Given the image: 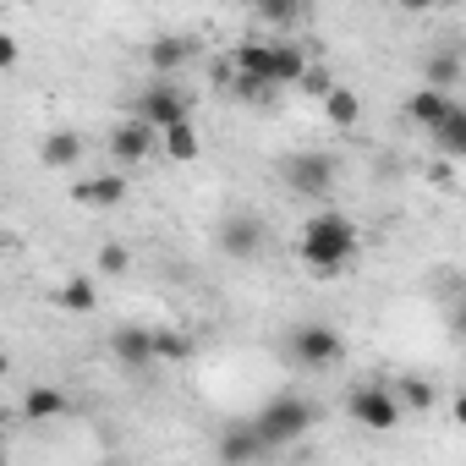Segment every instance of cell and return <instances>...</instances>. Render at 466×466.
I'll use <instances>...</instances> for the list:
<instances>
[{
	"label": "cell",
	"instance_id": "obj_9",
	"mask_svg": "<svg viewBox=\"0 0 466 466\" xmlns=\"http://www.w3.org/2000/svg\"><path fill=\"white\" fill-rule=\"evenodd\" d=\"M187 61H198V39H192V34H159V39L148 45L154 77H170V72H181Z\"/></svg>",
	"mask_w": 466,
	"mask_h": 466
},
{
	"label": "cell",
	"instance_id": "obj_29",
	"mask_svg": "<svg viewBox=\"0 0 466 466\" xmlns=\"http://www.w3.org/2000/svg\"><path fill=\"white\" fill-rule=\"evenodd\" d=\"M297 83H302L308 94H319V99H324V88H329V77H324V72H313V66H308V72H302Z\"/></svg>",
	"mask_w": 466,
	"mask_h": 466
},
{
	"label": "cell",
	"instance_id": "obj_17",
	"mask_svg": "<svg viewBox=\"0 0 466 466\" xmlns=\"http://www.w3.org/2000/svg\"><path fill=\"white\" fill-rule=\"evenodd\" d=\"M433 143H439L444 159H461L466 154V105H450L444 110V121L433 127Z\"/></svg>",
	"mask_w": 466,
	"mask_h": 466
},
{
	"label": "cell",
	"instance_id": "obj_1",
	"mask_svg": "<svg viewBox=\"0 0 466 466\" xmlns=\"http://www.w3.org/2000/svg\"><path fill=\"white\" fill-rule=\"evenodd\" d=\"M297 253H302V264H308L313 275L335 280V275L357 258V225H351L346 214H335V208H319V214L302 225Z\"/></svg>",
	"mask_w": 466,
	"mask_h": 466
},
{
	"label": "cell",
	"instance_id": "obj_5",
	"mask_svg": "<svg viewBox=\"0 0 466 466\" xmlns=\"http://www.w3.org/2000/svg\"><path fill=\"white\" fill-rule=\"evenodd\" d=\"M132 116H137L143 127L165 132V127H176V121H192V105H187V94H181V88H170L165 77H154V83H148V88L137 94Z\"/></svg>",
	"mask_w": 466,
	"mask_h": 466
},
{
	"label": "cell",
	"instance_id": "obj_28",
	"mask_svg": "<svg viewBox=\"0 0 466 466\" xmlns=\"http://www.w3.org/2000/svg\"><path fill=\"white\" fill-rule=\"evenodd\" d=\"M17 61H23V45H17L12 34H0V72H12Z\"/></svg>",
	"mask_w": 466,
	"mask_h": 466
},
{
	"label": "cell",
	"instance_id": "obj_6",
	"mask_svg": "<svg viewBox=\"0 0 466 466\" xmlns=\"http://www.w3.org/2000/svg\"><path fill=\"white\" fill-rule=\"evenodd\" d=\"M214 248L225 253V258H258L264 253V219L258 214H248V208H237V214H225L219 219V230H214Z\"/></svg>",
	"mask_w": 466,
	"mask_h": 466
},
{
	"label": "cell",
	"instance_id": "obj_26",
	"mask_svg": "<svg viewBox=\"0 0 466 466\" xmlns=\"http://www.w3.org/2000/svg\"><path fill=\"white\" fill-rule=\"evenodd\" d=\"M308 72V56L297 50V45H275V83L286 88V83H297Z\"/></svg>",
	"mask_w": 466,
	"mask_h": 466
},
{
	"label": "cell",
	"instance_id": "obj_12",
	"mask_svg": "<svg viewBox=\"0 0 466 466\" xmlns=\"http://www.w3.org/2000/svg\"><path fill=\"white\" fill-rule=\"evenodd\" d=\"M77 203L83 208H116V203H127V176L121 170H105V176L77 181Z\"/></svg>",
	"mask_w": 466,
	"mask_h": 466
},
{
	"label": "cell",
	"instance_id": "obj_11",
	"mask_svg": "<svg viewBox=\"0 0 466 466\" xmlns=\"http://www.w3.org/2000/svg\"><path fill=\"white\" fill-rule=\"evenodd\" d=\"M258 455H269V444L258 439V428L253 422H230L225 433H219V461H258Z\"/></svg>",
	"mask_w": 466,
	"mask_h": 466
},
{
	"label": "cell",
	"instance_id": "obj_22",
	"mask_svg": "<svg viewBox=\"0 0 466 466\" xmlns=\"http://www.w3.org/2000/svg\"><path fill=\"white\" fill-rule=\"evenodd\" d=\"M56 308H66V313H94V308H99L94 280H66V286L56 291Z\"/></svg>",
	"mask_w": 466,
	"mask_h": 466
},
{
	"label": "cell",
	"instance_id": "obj_4",
	"mask_svg": "<svg viewBox=\"0 0 466 466\" xmlns=\"http://www.w3.org/2000/svg\"><path fill=\"white\" fill-rule=\"evenodd\" d=\"M346 411H351V422L357 428H368V433H390V428H400V400H395V390L390 384H357L351 390V400H346Z\"/></svg>",
	"mask_w": 466,
	"mask_h": 466
},
{
	"label": "cell",
	"instance_id": "obj_3",
	"mask_svg": "<svg viewBox=\"0 0 466 466\" xmlns=\"http://www.w3.org/2000/svg\"><path fill=\"white\" fill-rule=\"evenodd\" d=\"M280 176H286V187H291L297 198H329L340 165H335V154L302 148V154H286V170H280Z\"/></svg>",
	"mask_w": 466,
	"mask_h": 466
},
{
	"label": "cell",
	"instance_id": "obj_25",
	"mask_svg": "<svg viewBox=\"0 0 466 466\" xmlns=\"http://www.w3.org/2000/svg\"><path fill=\"white\" fill-rule=\"evenodd\" d=\"M230 88H237V99H248V105H275V94H280V83H269V77H230Z\"/></svg>",
	"mask_w": 466,
	"mask_h": 466
},
{
	"label": "cell",
	"instance_id": "obj_27",
	"mask_svg": "<svg viewBox=\"0 0 466 466\" xmlns=\"http://www.w3.org/2000/svg\"><path fill=\"white\" fill-rule=\"evenodd\" d=\"M127 264H132V253H127L121 242H105V253H99V269H105V275H127Z\"/></svg>",
	"mask_w": 466,
	"mask_h": 466
},
{
	"label": "cell",
	"instance_id": "obj_14",
	"mask_svg": "<svg viewBox=\"0 0 466 466\" xmlns=\"http://www.w3.org/2000/svg\"><path fill=\"white\" fill-rule=\"evenodd\" d=\"M269 77L275 83V45H264V39H242L237 45V56H230V77Z\"/></svg>",
	"mask_w": 466,
	"mask_h": 466
},
{
	"label": "cell",
	"instance_id": "obj_15",
	"mask_svg": "<svg viewBox=\"0 0 466 466\" xmlns=\"http://www.w3.org/2000/svg\"><path fill=\"white\" fill-rule=\"evenodd\" d=\"M450 105H455V99H450L444 88H428V83H422V88H417V94L406 99V116H411V121H417L422 132H433V127L444 121V110H450Z\"/></svg>",
	"mask_w": 466,
	"mask_h": 466
},
{
	"label": "cell",
	"instance_id": "obj_16",
	"mask_svg": "<svg viewBox=\"0 0 466 466\" xmlns=\"http://www.w3.org/2000/svg\"><path fill=\"white\" fill-rule=\"evenodd\" d=\"M77 159H83V137H77V132H66V127H61V132H50V137L39 143V165H45V170H72Z\"/></svg>",
	"mask_w": 466,
	"mask_h": 466
},
{
	"label": "cell",
	"instance_id": "obj_21",
	"mask_svg": "<svg viewBox=\"0 0 466 466\" xmlns=\"http://www.w3.org/2000/svg\"><path fill=\"white\" fill-rule=\"evenodd\" d=\"M258 17L269 28H297L308 17V0H258Z\"/></svg>",
	"mask_w": 466,
	"mask_h": 466
},
{
	"label": "cell",
	"instance_id": "obj_20",
	"mask_svg": "<svg viewBox=\"0 0 466 466\" xmlns=\"http://www.w3.org/2000/svg\"><path fill=\"white\" fill-rule=\"evenodd\" d=\"M461 72H466V66H461V56H455V50H439V56H433L428 66H422V83H428V88H444V94H450V88L461 83Z\"/></svg>",
	"mask_w": 466,
	"mask_h": 466
},
{
	"label": "cell",
	"instance_id": "obj_24",
	"mask_svg": "<svg viewBox=\"0 0 466 466\" xmlns=\"http://www.w3.org/2000/svg\"><path fill=\"white\" fill-rule=\"evenodd\" d=\"M395 400H400V406H417V411H433V406H439V390H433L428 379H400V384H395Z\"/></svg>",
	"mask_w": 466,
	"mask_h": 466
},
{
	"label": "cell",
	"instance_id": "obj_31",
	"mask_svg": "<svg viewBox=\"0 0 466 466\" xmlns=\"http://www.w3.org/2000/svg\"><path fill=\"white\" fill-rule=\"evenodd\" d=\"M6 373H12V357H6V351H0V379H6Z\"/></svg>",
	"mask_w": 466,
	"mask_h": 466
},
{
	"label": "cell",
	"instance_id": "obj_19",
	"mask_svg": "<svg viewBox=\"0 0 466 466\" xmlns=\"http://www.w3.org/2000/svg\"><path fill=\"white\" fill-rule=\"evenodd\" d=\"M324 116H329L335 127H357V116H362V99H357L351 88L329 83V88H324Z\"/></svg>",
	"mask_w": 466,
	"mask_h": 466
},
{
	"label": "cell",
	"instance_id": "obj_7",
	"mask_svg": "<svg viewBox=\"0 0 466 466\" xmlns=\"http://www.w3.org/2000/svg\"><path fill=\"white\" fill-rule=\"evenodd\" d=\"M291 357L302 368H335L346 357V340L335 335V324H302L291 329Z\"/></svg>",
	"mask_w": 466,
	"mask_h": 466
},
{
	"label": "cell",
	"instance_id": "obj_2",
	"mask_svg": "<svg viewBox=\"0 0 466 466\" xmlns=\"http://www.w3.org/2000/svg\"><path fill=\"white\" fill-rule=\"evenodd\" d=\"M253 428H258V439H264L269 450H286V444H297V439L313 428V406L286 390V395H275V400L253 417Z\"/></svg>",
	"mask_w": 466,
	"mask_h": 466
},
{
	"label": "cell",
	"instance_id": "obj_13",
	"mask_svg": "<svg viewBox=\"0 0 466 466\" xmlns=\"http://www.w3.org/2000/svg\"><path fill=\"white\" fill-rule=\"evenodd\" d=\"M23 417L28 422H61V417H72V395H61L56 384H34L23 395Z\"/></svg>",
	"mask_w": 466,
	"mask_h": 466
},
{
	"label": "cell",
	"instance_id": "obj_23",
	"mask_svg": "<svg viewBox=\"0 0 466 466\" xmlns=\"http://www.w3.org/2000/svg\"><path fill=\"white\" fill-rule=\"evenodd\" d=\"M148 340H154V362H187L192 357V340L181 329H148Z\"/></svg>",
	"mask_w": 466,
	"mask_h": 466
},
{
	"label": "cell",
	"instance_id": "obj_30",
	"mask_svg": "<svg viewBox=\"0 0 466 466\" xmlns=\"http://www.w3.org/2000/svg\"><path fill=\"white\" fill-rule=\"evenodd\" d=\"M406 12H433V6H444V0H400Z\"/></svg>",
	"mask_w": 466,
	"mask_h": 466
},
{
	"label": "cell",
	"instance_id": "obj_8",
	"mask_svg": "<svg viewBox=\"0 0 466 466\" xmlns=\"http://www.w3.org/2000/svg\"><path fill=\"white\" fill-rule=\"evenodd\" d=\"M148 154H154V127H143L137 116H132V121H121V127L110 132V159H116V170L143 165Z\"/></svg>",
	"mask_w": 466,
	"mask_h": 466
},
{
	"label": "cell",
	"instance_id": "obj_18",
	"mask_svg": "<svg viewBox=\"0 0 466 466\" xmlns=\"http://www.w3.org/2000/svg\"><path fill=\"white\" fill-rule=\"evenodd\" d=\"M198 148H203V137H198V127H192V121H176V127H165V132H159V154H165V159H176V165L198 159Z\"/></svg>",
	"mask_w": 466,
	"mask_h": 466
},
{
	"label": "cell",
	"instance_id": "obj_10",
	"mask_svg": "<svg viewBox=\"0 0 466 466\" xmlns=\"http://www.w3.org/2000/svg\"><path fill=\"white\" fill-rule=\"evenodd\" d=\"M110 357H116L121 368H148V362H154L148 329H143V324H121V329L110 335Z\"/></svg>",
	"mask_w": 466,
	"mask_h": 466
}]
</instances>
